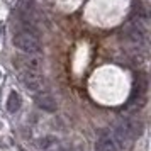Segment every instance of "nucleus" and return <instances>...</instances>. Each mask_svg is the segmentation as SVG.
I'll return each instance as SVG.
<instances>
[{"instance_id":"obj_1","label":"nucleus","mask_w":151,"mask_h":151,"mask_svg":"<svg viewBox=\"0 0 151 151\" xmlns=\"http://www.w3.org/2000/svg\"><path fill=\"white\" fill-rule=\"evenodd\" d=\"M136 124L137 122L131 121V119H119V121H116V122H114L112 129H109L110 132H112L114 139L117 141V144H119L121 148H122V146H126V144H129L131 141L137 136L139 129H137Z\"/></svg>"},{"instance_id":"obj_3","label":"nucleus","mask_w":151,"mask_h":151,"mask_svg":"<svg viewBox=\"0 0 151 151\" xmlns=\"http://www.w3.org/2000/svg\"><path fill=\"white\" fill-rule=\"evenodd\" d=\"M124 34H126V37L131 42H134V44H144V41H146V31H144V27L137 21L127 24L124 27Z\"/></svg>"},{"instance_id":"obj_4","label":"nucleus","mask_w":151,"mask_h":151,"mask_svg":"<svg viewBox=\"0 0 151 151\" xmlns=\"http://www.w3.org/2000/svg\"><path fill=\"white\" fill-rule=\"evenodd\" d=\"M21 80L24 83V87L31 92H42L44 90V78L41 76V73H29V71H24L21 75Z\"/></svg>"},{"instance_id":"obj_6","label":"nucleus","mask_w":151,"mask_h":151,"mask_svg":"<svg viewBox=\"0 0 151 151\" xmlns=\"http://www.w3.org/2000/svg\"><path fill=\"white\" fill-rule=\"evenodd\" d=\"M37 55H39V53L29 55L21 61V66H22L24 71H29V73H41L42 66H44V60H42L41 56H37Z\"/></svg>"},{"instance_id":"obj_7","label":"nucleus","mask_w":151,"mask_h":151,"mask_svg":"<svg viewBox=\"0 0 151 151\" xmlns=\"http://www.w3.org/2000/svg\"><path fill=\"white\" fill-rule=\"evenodd\" d=\"M34 102L39 109L46 110V112H55L58 109V104H56V99L48 92H37V95L34 97Z\"/></svg>"},{"instance_id":"obj_5","label":"nucleus","mask_w":151,"mask_h":151,"mask_svg":"<svg viewBox=\"0 0 151 151\" xmlns=\"http://www.w3.org/2000/svg\"><path fill=\"white\" fill-rule=\"evenodd\" d=\"M95 151H121V146L117 144L110 131H104L95 143Z\"/></svg>"},{"instance_id":"obj_8","label":"nucleus","mask_w":151,"mask_h":151,"mask_svg":"<svg viewBox=\"0 0 151 151\" xmlns=\"http://www.w3.org/2000/svg\"><path fill=\"white\" fill-rule=\"evenodd\" d=\"M21 95L17 93V92H10V95H9L7 99V110L10 112V114H14V112H17V110L21 109Z\"/></svg>"},{"instance_id":"obj_2","label":"nucleus","mask_w":151,"mask_h":151,"mask_svg":"<svg viewBox=\"0 0 151 151\" xmlns=\"http://www.w3.org/2000/svg\"><path fill=\"white\" fill-rule=\"evenodd\" d=\"M12 42H14L15 48L21 49L22 53H26V55L41 53V41H39V37H37L34 32H29V31L19 32V34L14 36Z\"/></svg>"}]
</instances>
